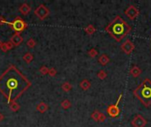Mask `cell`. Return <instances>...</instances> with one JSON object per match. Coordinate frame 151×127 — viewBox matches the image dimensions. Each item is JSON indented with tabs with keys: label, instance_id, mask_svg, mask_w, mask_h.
I'll list each match as a JSON object with an SVG mask.
<instances>
[{
	"label": "cell",
	"instance_id": "cell-9",
	"mask_svg": "<svg viewBox=\"0 0 151 127\" xmlns=\"http://www.w3.org/2000/svg\"><path fill=\"white\" fill-rule=\"evenodd\" d=\"M131 124L133 127H145L147 125V120L142 115L138 114V115H135V117L132 119Z\"/></svg>",
	"mask_w": 151,
	"mask_h": 127
},
{
	"label": "cell",
	"instance_id": "cell-28",
	"mask_svg": "<svg viewBox=\"0 0 151 127\" xmlns=\"http://www.w3.org/2000/svg\"><path fill=\"white\" fill-rule=\"evenodd\" d=\"M105 120H106V116L103 113H101L99 117V122H104Z\"/></svg>",
	"mask_w": 151,
	"mask_h": 127
},
{
	"label": "cell",
	"instance_id": "cell-21",
	"mask_svg": "<svg viewBox=\"0 0 151 127\" xmlns=\"http://www.w3.org/2000/svg\"><path fill=\"white\" fill-rule=\"evenodd\" d=\"M61 87H62V89H63L65 92L68 93V92L71 91V89H72V85H71L70 83H69V82H65V83L62 84Z\"/></svg>",
	"mask_w": 151,
	"mask_h": 127
},
{
	"label": "cell",
	"instance_id": "cell-19",
	"mask_svg": "<svg viewBox=\"0 0 151 127\" xmlns=\"http://www.w3.org/2000/svg\"><path fill=\"white\" fill-rule=\"evenodd\" d=\"M71 106H72V103L70 102V101L67 100V99L64 100V101L61 102V107H62L64 110H68Z\"/></svg>",
	"mask_w": 151,
	"mask_h": 127
},
{
	"label": "cell",
	"instance_id": "cell-26",
	"mask_svg": "<svg viewBox=\"0 0 151 127\" xmlns=\"http://www.w3.org/2000/svg\"><path fill=\"white\" fill-rule=\"evenodd\" d=\"M49 70L50 69L47 67V66H42L41 68H40V73L42 74V75H45V74H48L49 73Z\"/></svg>",
	"mask_w": 151,
	"mask_h": 127
},
{
	"label": "cell",
	"instance_id": "cell-1",
	"mask_svg": "<svg viewBox=\"0 0 151 127\" xmlns=\"http://www.w3.org/2000/svg\"><path fill=\"white\" fill-rule=\"evenodd\" d=\"M31 86V82L14 65H10L0 76V92L7 98V102L16 100Z\"/></svg>",
	"mask_w": 151,
	"mask_h": 127
},
{
	"label": "cell",
	"instance_id": "cell-31",
	"mask_svg": "<svg viewBox=\"0 0 151 127\" xmlns=\"http://www.w3.org/2000/svg\"><path fill=\"white\" fill-rule=\"evenodd\" d=\"M2 43H3V42H2V41L0 40V48H1V45H2Z\"/></svg>",
	"mask_w": 151,
	"mask_h": 127
},
{
	"label": "cell",
	"instance_id": "cell-4",
	"mask_svg": "<svg viewBox=\"0 0 151 127\" xmlns=\"http://www.w3.org/2000/svg\"><path fill=\"white\" fill-rule=\"evenodd\" d=\"M5 24L9 25L11 27V28L13 31H15L16 33L24 31L28 28V23L24 19H22L20 17H16V19L14 20L11 21V22L6 20Z\"/></svg>",
	"mask_w": 151,
	"mask_h": 127
},
{
	"label": "cell",
	"instance_id": "cell-20",
	"mask_svg": "<svg viewBox=\"0 0 151 127\" xmlns=\"http://www.w3.org/2000/svg\"><path fill=\"white\" fill-rule=\"evenodd\" d=\"M10 104H11L10 108H11V111L16 112V111H18V110H20V105L18 104V103H17L16 101H11Z\"/></svg>",
	"mask_w": 151,
	"mask_h": 127
},
{
	"label": "cell",
	"instance_id": "cell-2",
	"mask_svg": "<svg viewBox=\"0 0 151 127\" xmlns=\"http://www.w3.org/2000/svg\"><path fill=\"white\" fill-rule=\"evenodd\" d=\"M131 30V26L120 16L115 17V19L105 28V31L117 42H120L124 39Z\"/></svg>",
	"mask_w": 151,
	"mask_h": 127
},
{
	"label": "cell",
	"instance_id": "cell-30",
	"mask_svg": "<svg viewBox=\"0 0 151 127\" xmlns=\"http://www.w3.org/2000/svg\"><path fill=\"white\" fill-rule=\"evenodd\" d=\"M4 118H5L4 115H3L2 113H0V122H1V121H3V120H4Z\"/></svg>",
	"mask_w": 151,
	"mask_h": 127
},
{
	"label": "cell",
	"instance_id": "cell-24",
	"mask_svg": "<svg viewBox=\"0 0 151 127\" xmlns=\"http://www.w3.org/2000/svg\"><path fill=\"white\" fill-rule=\"evenodd\" d=\"M88 55L90 56V57H92V58H94V57H96L97 55H98V51L96 50V49H91V50H88Z\"/></svg>",
	"mask_w": 151,
	"mask_h": 127
},
{
	"label": "cell",
	"instance_id": "cell-27",
	"mask_svg": "<svg viewBox=\"0 0 151 127\" xmlns=\"http://www.w3.org/2000/svg\"><path fill=\"white\" fill-rule=\"evenodd\" d=\"M48 74H50V76H51V77H55L56 75H57V70L55 68H51L50 70H49V73Z\"/></svg>",
	"mask_w": 151,
	"mask_h": 127
},
{
	"label": "cell",
	"instance_id": "cell-16",
	"mask_svg": "<svg viewBox=\"0 0 151 127\" xmlns=\"http://www.w3.org/2000/svg\"><path fill=\"white\" fill-rule=\"evenodd\" d=\"M13 47H14L13 44L9 41L7 42H3L2 45H1V48H0V50H1L2 51H4V52H6V51L10 50H11Z\"/></svg>",
	"mask_w": 151,
	"mask_h": 127
},
{
	"label": "cell",
	"instance_id": "cell-7",
	"mask_svg": "<svg viewBox=\"0 0 151 127\" xmlns=\"http://www.w3.org/2000/svg\"><path fill=\"white\" fill-rule=\"evenodd\" d=\"M125 14L129 19L133 20L139 16V14H140V11H139V9L134 5H129L125 10Z\"/></svg>",
	"mask_w": 151,
	"mask_h": 127
},
{
	"label": "cell",
	"instance_id": "cell-12",
	"mask_svg": "<svg viewBox=\"0 0 151 127\" xmlns=\"http://www.w3.org/2000/svg\"><path fill=\"white\" fill-rule=\"evenodd\" d=\"M142 69H141L140 67H139V66H137V65L133 66L132 69L130 70V72H129L130 75L133 76V77H134V78L139 77V76H140V75L142 74Z\"/></svg>",
	"mask_w": 151,
	"mask_h": 127
},
{
	"label": "cell",
	"instance_id": "cell-17",
	"mask_svg": "<svg viewBox=\"0 0 151 127\" xmlns=\"http://www.w3.org/2000/svg\"><path fill=\"white\" fill-rule=\"evenodd\" d=\"M34 59V55L30 52H27L23 56V60H24L27 64H30Z\"/></svg>",
	"mask_w": 151,
	"mask_h": 127
},
{
	"label": "cell",
	"instance_id": "cell-10",
	"mask_svg": "<svg viewBox=\"0 0 151 127\" xmlns=\"http://www.w3.org/2000/svg\"><path fill=\"white\" fill-rule=\"evenodd\" d=\"M10 42L13 44V46H19L23 42V37L20 33H15L13 36L10 38Z\"/></svg>",
	"mask_w": 151,
	"mask_h": 127
},
{
	"label": "cell",
	"instance_id": "cell-6",
	"mask_svg": "<svg viewBox=\"0 0 151 127\" xmlns=\"http://www.w3.org/2000/svg\"><path fill=\"white\" fill-rule=\"evenodd\" d=\"M34 14H36V16H37L40 19H44L50 15V10L44 5H40L36 10H34Z\"/></svg>",
	"mask_w": 151,
	"mask_h": 127
},
{
	"label": "cell",
	"instance_id": "cell-23",
	"mask_svg": "<svg viewBox=\"0 0 151 127\" xmlns=\"http://www.w3.org/2000/svg\"><path fill=\"white\" fill-rule=\"evenodd\" d=\"M97 77L100 79H104L107 78V73L104 71V70H100L98 73H97Z\"/></svg>",
	"mask_w": 151,
	"mask_h": 127
},
{
	"label": "cell",
	"instance_id": "cell-22",
	"mask_svg": "<svg viewBox=\"0 0 151 127\" xmlns=\"http://www.w3.org/2000/svg\"><path fill=\"white\" fill-rule=\"evenodd\" d=\"M100 114H101V112H100L99 110H95L94 112H93V113L91 114V118H92V119H93V120H95V121H96V122H99Z\"/></svg>",
	"mask_w": 151,
	"mask_h": 127
},
{
	"label": "cell",
	"instance_id": "cell-14",
	"mask_svg": "<svg viewBox=\"0 0 151 127\" xmlns=\"http://www.w3.org/2000/svg\"><path fill=\"white\" fill-rule=\"evenodd\" d=\"M80 88L82 89V90L87 91V90H88V89L91 87V82L89 81L88 79H82V80H81V81H80Z\"/></svg>",
	"mask_w": 151,
	"mask_h": 127
},
{
	"label": "cell",
	"instance_id": "cell-25",
	"mask_svg": "<svg viewBox=\"0 0 151 127\" xmlns=\"http://www.w3.org/2000/svg\"><path fill=\"white\" fill-rule=\"evenodd\" d=\"M36 45V41H34L33 38H30L29 40H28V42H27V46H28V47L34 48Z\"/></svg>",
	"mask_w": 151,
	"mask_h": 127
},
{
	"label": "cell",
	"instance_id": "cell-5",
	"mask_svg": "<svg viewBox=\"0 0 151 127\" xmlns=\"http://www.w3.org/2000/svg\"><path fill=\"white\" fill-rule=\"evenodd\" d=\"M121 98H122V94L119 95V98H118V101L117 102L115 103V104H112V105H110L108 108H107V113L110 117L111 118H117L119 117V115L120 113V110H119V104L121 101Z\"/></svg>",
	"mask_w": 151,
	"mask_h": 127
},
{
	"label": "cell",
	"instance_id": "cell-18",
	"mask_svg": "<svg viewBox=\"0 0 151 127\" xmlns=\"http://www.w3.org/2000/svg\"><path fill=\"white\" fill-rule=\"evenodd\" d=\"M96 31V29L95 28V27L93 26V25H88L86 28H85V32L89 34V36H92L93 34H94L95 32Z\"/></svg>",
	"mask_w": 151,
	"mask_h": 127
},
{
	"label": "cell",
	"instance_id": "cell-3",
	"mask_svg": "<svg viewBox=\"0 0 151 127\" xmlns=\"http://www.w3.org/2000/svg\"><path fill=\"white\" fill-rule=\"evenodd\" d=\"M133 95L142 101V103L149 107L151 105V80L145 79L133 91Z\"/></svg>",
	"mask_w": 151,
	"mask_h": 127
},
{
	"label": "cell",
	"instance_id": "cell-8",
	"mask_svg": "<svg viewBox=\"0 0 151 127\" xmlns=\"http://www.w3.org/2000/svg\"><path fill=\"white\" fill-rule=\"evenodd\" d=\"M134 48H135V46H134L133 42L131 40H129V39L125 40V41L121 44V50H122V51H123L125 54H126V55H131L132 52L133 51Z\"/></svg>",
	"mask_w": 151,
	"mask_h": 127
},
{
	"label": "cell",
	"instance_id": "cell-13",
	"mask_svg": "<svg viewBox=\"0 0 151 127\" xmlns=\"http://www.w3.org/2000/svg\"><path fill=\"white\" fill-rule=\"evenodd\" d=\"M110 60L111 59H110V57L107 54H102L98 58V62L102 65H106L110 62Z\"/></svg>",
	"mask_w": 151,
	"mask_h": 127
},
{
	"label": "cell",
	"instance_id": "cell-11",
	"mask_svg": "<svg viewBox=\"0 0 151 127\" xmlns=\"http://www.w3.org/2000/svg\"><path fill=\"white\" fill-rule=\"evenodd\" d=\"M19 11H20V13L23 15H28L29 13H30V11H31V7L29 5H28L27 3H24L23 5H21L19 8Z\"/></svg>",
	"mask_w": 151,
	"mask_h": 127
},
{
	"label": "cell",
	"instance_id": "cell-15",
	"mask_svg": "<svg viewBox=\"0 0 151 127\" xmlns=\"http://www.w3.org/2000/svg\"><path fill=\"white\" fill-rule=\"evenodd\" d=\"M48 109H49V106H48V104L47 103H45V102H40V103H38V104L36 105V110L37 111H39L40 113H44V112H46L48 110Z\"/></svg>",
	"mask_w": 151,
	"mask_h": 127
},
{
	"label": "cell",
	"instance_id": "cell-29",
	"mask_svg": "<svg viewBox=\"0 0 151 127\" xmlns=\"http://www.w3.org/2000/svg\"><path fill=\"white\" fill-rule=\"evenodd\" d=\"M5 22H6V19L2 17V16H0V25H3V24H5Z\"/></svg>",
	"mask_w": 151,
	"mask_h": 127
}]
</instances>
